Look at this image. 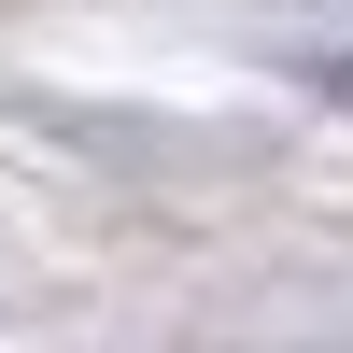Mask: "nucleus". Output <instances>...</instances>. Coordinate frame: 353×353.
Here are the masks:
<instances>
[{"label":"nucleus","instance_id":"obj_1","mask_svg":"<svg viewBox=\"0 0 353 353\" xmlns=\"http://www.w3.org/2000/svg\"><path fill=\"white\" fill-rule=\"evenodd\" d=\"M325 99H353V57H325Z\"/></svg>","mask_w":353,"mask_h":353}]
</instances>
